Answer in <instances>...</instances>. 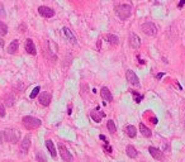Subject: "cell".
I'll use <instances>...</instances> for the list:
<instances>
[{"instance_id": "cell-1", "label": "cell", "mask_w": 185, "mask_h": 162, "mask_svg": "<svg viewBox=\"0 0 185 162\" xmlns=\"http://www.w3.org/2000/svg\"><path fill=\"white\" fill-rule=\"evenodd\" d=\"M131 13H132V7L128 4H122V5L115 7V14L118 15L120 20L128 19L131 17Z\"/></svg>"}, {"instance_id": "cell-2", "label": "cell", "mask_w": 185, "mask_h": 162, "mask_svg": "<svg viewBox=\"0 0 185 162\" xmlns=\"http://www.w3.org/2000/svg\"><path fill=\"white\" fill-rule=\"evenodd\" d=\"M22 122H23V125H24V128H27L28 131H32V129H36V128L41 127V124H42V122H41L38 118H34V117H29V115L24 117Z\"/></svg>"}, {"instance_id": "cell-3", "label": "cell", "mask_w": 185, "mask_h": 162, "mask_svg": "<svg viewBox=\"0 0 185 162\" xmlns=\"http://www.w3.org/2000/svg\"><path fill=\"white\" fill-rule=\"evenodd\" d=\"M141 30L145 34H147V36H150V37H153V36H156L157 34V27H156V24H153L152 22H146V23H143L142 25H141Z\"/></svg>"}, {"instance_id": "cell-4", "label": "cell", "mask_w": 185, "mask_h": 162, "mask_svg": "<svg viewBox=\"0 0 185 162\" xmlns=\"http://www.w3.org/2000/svg\"><path fill=\"white\" fill-rule=\"evenodd\" d=\"M4 137H5V141H8L10 143H18L19 138H20V133L17 129H7L4 132Z\"/></svg>"}, {"instance_id": "cell-5", "label": "cell", "mask_w": 185, "mask_h": 162, "mask_svg": "<svg viewBox=\"0 0 185 162\" xmlns=\"http://www.w3.org/2000/svg\"><path fill=\"white\" fill-rule=\"evenodd\" d=\"M58 151H60V154H61V157H62V159L65 161V162H71L72 161V154L69 152V149L62 144V143H58Z\"/></svg>"}, {"instance_id": "cell-6", "label": "cell", "mask_w": 185, "mask_h": 162, "mask_svg": "<svg viewBox=\"0 0 185 162\" xmlns=\"http://www.w3.org/2000/svg\"><path fill=\"white\" fill-rule=\"evenodd\" d=\"M62 34L65 36V38H66L70 43H72V44H76V43H77L76 37L74 36V33H72V30H71V29H69V28L64 27V28H62Z\"/></svg>"}, {"instance_id": "cell-7", "label": "cell", "mask_w": 185, "mask_h": 162, "mask_svg": "<svg viewBox=\"0 0 185 162\" xmlns=\"http://www.w3.org/2000/svg\"><path fill=\"white\" fill-rule=\"evenodd\" d=\"M51 99H52V95L50 94V92H42L41 95H40V98H38V102H40V104L41 105H43V107H48L50 105V103H51Z\"/></svg>"}, {"instance_id": "cell-8", "label": "cell", "mask_w": 185, "mask_h": 162, "mask_svg": "<svg viewBox=\"0 0 185 162\" xmlns=\"http://www.w3.org/2000/svg\"><path fill=\"white\" fill-rule=\"evenodd\" d=\"M148 152H150V154L155 158V159H157V161H162L164 159V152H161L159 148H156V147H153V146H151L150 148H148Z\"/></svg>"}, {"instance_id": "cell-9", "label": "cell", "mask_w": 185, "mask_h": 162, "mask_svg": "<svg viewBox=\"0 0 185 162\" xmlns=\"http://www.w3.org/2000/svg\"><path fill=\"white\" fill-rule=\"evenodd\" d=\"M126 77H127V80L130 81V84L136 85V86H140V80H138L137 75H136L132 70H127V71H126Z\"/></svg>"}, {"instance_id": "cell-10", "label": "cell", "mask_w": 185, "mask_h": 162, "mask_svg": "<svg viewBox=\"0 0 185 162\" xmlns=\"http://www.w3.org/2000/svg\"><path fill=\"white\" fill-rule=\"evenodd\" d=\"M130 46H131L133 50L140 48V46H141V39H140V37H138L136 33H131V34H130Z\"/></svg>"}, {"instance_id": "cell-11", "label": "cell", "mask_w": 185, "mask_h": 162, "mask_svg": "<svg viewBox=\"0 0 185 162\" xmlns=\"http://www.w3.org/2000/svg\"><path fill=\"white\" fill-rule=\"evenodd\" d=\"M38 13H40L42 17H45V18H52V17L55 15V12H53L51 8L45 7V5H42V7L38 8Z\"/></svg>"}, {"instance_id": "cell-12", "label": "cell", "mask_w": 185, "mask_h": 162, "mask_svg": "<svg viewBox=\"0 0 185 162\" xmlns=\"http://www.w3.org/2000/svg\"><path fill=\"white\" fill-rule=\"evenodd\" d=\"M29 147H30V136L27 134V136L24 137V139L22 141V143H20V152L25 154V153L28 152Z\"/></svg>"}, {"instance_id": "cell-13", "label": "cell", "mask_w": 185, "mask_h": 162, "mask_svg": "<svg viewBox=\"0 0 185 162\" xmlns=\"http://www.w3.org/2000/svg\"><path fill=\"white\" fill-rule=\"evenodd\" d=\"M100 95H102V98H103L105 102H113V95H112V92L109 91L108 87L103 86L102 90H100Z\"/></svg>"}, {"instance_id": "cell-14", "label": "cell", "mask_w": 185, "mask_h": 162, "mask_svg": "<svg viewBox=\"0 0 185 162\" xmlns=\"http://www.w3.org/2000/svg\"><path fill=\"white\" fill-rule=\"evenodd\" d=\"M25 51H27L29 55H36V53H37V51H36V46H34L33 41H32V39H29V38L25 41Z\"/></svg>"}, {"instance_id": "cell-15", "label": "cell", "mask_w": 185, "mask_h": 162, "mask_svg": "<svg viewBox=\"0 0 185 162\" xmlns=\"http://www.w3.org/2000/svg\"><path fill=\"white\" fill-rule=\"evenodd\" d=\"M90 115H91V119L94 120L95 123H100L102 118H103V117H105V113H103V112H99V110L97 109V112H95V110H92Z\"/></svg>"}, {"instance_id": "cell-16", "label": "cell", "mask_w": 185, "mask_h": 162, "mask_svg": "<svg viewBox=\"0 0 185 162\" xmlns=\"http://www.w3.org/2000/svg\"><path fill=\"white\" fill-rule=\"evenodd\" d=\"M46 147H47V149L50 151L51 156H52L53 158H56L57 152H56V149H55V144H53V142H52L51 139H47V141H46Z\"/></svg>"}, {"instance_id": "cell-17", "label": "cell", "mask_w": 185, "mask_h": 162, "mask_svg": "<svg viewBox=\"0 0 185 162\" xmlns=\"http://www.w3.org/2000/svg\"><path fill=\"white\" fill-rule=\"evenodd\" d=\"M126 152H127L128 157H131V158H136V157L138 156V152H137V149H136L133 146H131V144L126 147Z\"/></svg>"}, {"instance_id": "cell-18", "label": "cell", "mask_w": 185, "mask_h": 162, "mask_svg": "<svg viewBox=\"0 0 185 162\" xmlns=\"http://www.w3.org/2000/svg\"><path fill=\"white\" fill-rule=\"evenodd\" d=\"M140 131H141L142 136H143V137H147V138H148V137H151V134H152V133H151V131H150V128H148V127H146L143 123H141V124H140Z\"/></svg>"}, {"instance_id": "cell-19", "label": "cell", "mask_w": 185, "mask_h": 162, "mask_svg": "<svg viewBox=\"0 0 185 162\" xmlns=\"http://www.w3.org/2000/svg\"><path fill=\"white\" fill-rule=\"evenodd\" d=\"M105 41H107L108 43L113 44V46L119 43V38H118L117 36H114V34H107V36H105Z\"/></svg>"}, {"instance_id": "cell-20", "label": "cell", "mask_w": 185, "mask_h": 162, "mask_svg": "<svg viewBox=\"0 0 185 162\" xmlns=\"http://www.w3.org/2000/svg\"><path fill=\"white\" fill-rule=\"evenodd\" d=\"M18 48H19V41H17V39H14L10 44H9V48H8V52L9 53H15L17 51H18Z\"/></svg>"}, {"instance_id": "cell-21", "label": "cell", "mask_w": 185, "mask_h": 162, "mask_svg": "<svg viewBox=\"0 0 185 162\" xmlns=\"http://www.w3.org/2000/svg\"><path fill=\"white\" fill-rule=\"evenodd\" d=\"M126 133H127V136L130 137V138H135L136 137V127H133V125H127L126 127Z\"/></svg>"}, {"instance_id": "cell-22", "label": "cell", "mask_w": 185, "mask_h": 162, "mask_svg": "<svg viewBox=\"0 0 185 162\" xmlns=\"http://www.w3.org/2000/svg\"><path fill=\"white\" fill-rule=\"evenodd\" d=\"M36 158H37V161L38 162H47V158H46V156L41 152V151H38V152H36Z\"/></svg>"}, {"instance_id": "cell-23", "label": "cell", "mask_w": 185, "mask_h": 162, "mask_svg": "<svg viewBox=\"0 0 185 162\" xmlns=\"http://www.w3.org/2000/svg\"><path fill=\"white\" fill-rule=\"evenodd\" d=\"M8 32V27L7 24H4L2 20H0V36H5Z\"/></svg>"}, {"instance_id": "cell-24", "label": "cell", "mask_w": 185, "mask_h": 162, "mask_svg": "<svg viewBox=\"0 0 185 162\" xmlns=\"http://www.w3.org/2000/svg\"><path fill=\"white\" fill-rule=\"evenodd\" d=\"M107 127H108V131L110 133H114L115 132V123H114V120H109L107 123Z\"/></svg>"}, {"instance_id": "cell-25", "label": "cell", "mask_w": 185, "mask_h": 162, "mask_svg": "<svg viewBox=\"0 0 185 162\" xmlns=\"http://www.w3.org/2000/svg\"><path fill=\"white\" fill-rule=\"evenodd\" d=\"M40 90H41V89H40V86L34 87V89H33V91H32V92H30V95H29V98H30V99H34V98H36V96L38 95Z\"/></svg>"}, {"instance_id": "cell-26", "label": "cell", "mask_w": 185, "mask_h": 162, "mask_svg": "<svg viewBox=\"0 0 185 162\" xmlns=\"http://www.w3.org/2000/svg\"><path fill=\"white\" fill-rule=\"evenodd\" d=\"M132 94L135 95V99H136V103H141V100L143 99V96L142 95H138L136 91H132Z\"/></svg>"}, {"instance_id": "cell-27", "label": "cell", "mask_w": 185, "mask_h": 162, "mask_svg": "<svg viewBox=\"0 0 185 162\" xmlns=\"http://www.w3.org/2000/svg\"><path fill=\"white\" fill-rule=\"evenodd\" d=\"M13 100H14L13 95H9V96H7V105H8V107H12V105H13Z\"/></svg>"}, {"instance_id": "cell-28", "label": "cell", "mask_w": 185, "mask_h": 162, "mask_svg": "<svg viewBox=\"0 0 185 162\" xmlns=\"http://www.w3.org/2000/svg\"><path fill=\"white\" fill-rule=\"evenodd\" d=\"M0 117H5V108L2 103H0Z\"/></svg>"}, {"instance_id": "cell-29", "label": "cell", "mask_w": 185, "mask_h": 162, "mask_svg": "<svg viewBox=\"0 0 185 162\" xmlns=\"http://www.w3.org/2000/svg\"><path fill=\"white\" fill-rule=\"evenodd\" d=\"M5 141V137H4V132H0V143H3Z\"/></svg>"}, {"instance_id": "cell-30", "label": "cell", "mask_w": 185, "mask_h": 162, "mask_svg": "<svg viewBox=\"0 0 185 162\" xmlns=\"http://www.w3.org/2000/svg\"><path fill=\"white\" fill-rule=\"evenodd\" d=\"M100 139H102V141H104V142H105V143H108V139H107V138H105V137H104V136H103V134H102V136H100Z\"/></svg>"}, {"instance_id": "cell-31", "label": "cell", "mask_w": 185, "mask_h": 162, "mask_svg": "<svg viewBox=\"0 0 185 162\" xmlns=\"http://www.w3.org/2000/svg\"><path fill=\"white\" fill-rule=\"evenodd\" d=\"M4 46V41H3V38H0V47H3Z\"/></svg>"}, {"instance_id": "cell-32", "label": "cell", "mask_w": 185, "mask_h": 162, "mask_svg": "<svg viewBox=\"0 0 185 162\" xmlns=\"http://www.w3.org/2000/svg\"><path fill=\"white\" fill-rule=\"evenodd\" d=\"M184 4H185V0H182V2H181V3H179V8H181V7L184 5Z\"/></svg>"}, {"instance_id": "cell-33", "label": "cell", "mask_w": 185, "mask_h": 162, "mask_svg": "<svg viewBox=\"0 0 185 162\" xmlns=\"http://www.w3.org/2000/svg\"><path fill=\"white\" fill-rule=\"evenodd\" d=\"M162 76H164V74H159V75H157V79H161Z\"/></svg>"}]
</instances>
